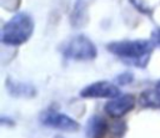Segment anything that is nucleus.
Wrapping results in <instances>:
<instances>
[{"instance_id": "nucleus-1", "label": "nucleus", "mask_w": 160, "mask_h": 138, "mask_svg": "<svg viewBox=\"0 0 160 138\" xmlns=\"http://www.w3.org/2000/svg\"><path fill=\"white\" fill-rule=\"evenodd\" d=\"M152 40H122L108 45V50L126 63L136 67H144L154 50Z\"/></svg>"}, {"instance_id": "nucleus-2", "label": "nucleus", "mask_w": 160, "mask_h": 138, "mask_svg": "<svg viewBox=\"0 0 160 138\" xmlns=\"http://www.w3.org/2000/svg\"><path fill=\"white\" fill-rule=\"evenodd\" d=\"M32 31V17L26 12H18L2 26L1 42L9 46H19L31 37Z\"/></svg>"}, {"instance_id": "nucleus-3", "label": "nucleus", "mask_w": 160, "mask_h": 138, "mask_svg": "<svg viewBox=\"0 0 160 138\" xmlns=\"http://www.w3.org/2000/svg\"><path fill=\"white\" fill-rule=\"evenodd\" d=\"M62 55L74 61H90L96 57V47L90 39L84 35L71 37L62 46Z\"/></svg>"}, {"instance_id": "nucleus-4", "label": "nucleus", "mask_w": 160, "mask_h": 138, "mask_svg": "<svg viewBox=\"0 0 160 138\" xmlns=\"http://www.w3.org/2000/svg\"><path fill=\"white\" fill-rule=\"evenodd\" d=\"M40 121L44 126L62 132H76L79 129V123L74 118L60 113L52 108L44 111L40 116Z\"/></svg>"}, {"instance_id": "nucleus-5", "label": "nucleus", "mask_w": 160, "mask_h": 138, "mask_svg": "<svg viewBox=\"0 0 160 138\" xmlns=\"http://www.w3.org/2000/svg\"><path fill=\"white\" fill-rule=\"evenodd\" d=\"M120 94V88L108 81L94 82L80 91L82 98H114Z\"/></svg>"}, {"instance_id": "nucleus-6", "label": "nucleus", "mask_w": 160, "mask_h": 138, "mask_svg": "<svg viewBox=\"0 0 160 138\" xmlns=\"http://www.w3.org/2000/svg\"><path fill=\"white\" fill-rule=\"evenodd\" d=\"M135 107V98L132 94H119L118 97L110 98L104 106V111L112 118H120L130 112Z\"/></svg>"}, {"instance_id": "nucleus-7", "label": "nucleus", "mask_w": 160, "mask_h": 138, "mask_svg": "<svg viewBox=\"0 0 160 138\" xmlns=\"http://www.w3.org/2000/svg\"><path fill=\"white\" fill-rule=\"evenodd\" d=\"M109 131V124L101 116H91L85 126V134L88 138H104Z\"/></svg>"}, {"instance_id": "nucleus-8", "label": "nucleus", "mask_w": 160, "mask_h": 138, "mask_svg": "<svg viewBox=\"0 0 160 138\" xmlns=\"http://www.w3.org/2000/svg\"><path fill=\"white\" fill-rule=\"evenodd\" d=\"M139 103L144 108H160V88L144 91L139 97Z\"/></svg>"}, {"instance_id": "nucleus-9", "label": "nucleus", "mask_w": 160, "mask_h": 138, "mask_svg": "<svg viewBox=\"0 0 160 138\" xmlns=\"http://www.w3.org/2000/svg\"><path fill=\"white\" fill-rule=\"evenodd\" d=\"M10 92L14 96H32L34 94V88L29 85H24V83H12L11 82V87H10Z\"/></svg>"}, {"instance_id": "nucleus-10", "label": "nucleus", "mask_w": 160, "mask_h": 138, "mask_svg": "<svg viewBox=\"0 0 160 138\" xmlns=\"http://www.w3.org/2000/svg\"><path fill=\"white\" fill-rule=\"evenodd\" d=\"M125 123L124 122H118V123H115L112 127H111V133L114 134V136H116L118 138H120L122 134H124V132H125Z\"/></svg>"}, {"instance_id": "nucleus-11", "label": "nucleus", "mask_w": 160, "mask_h": 138, "mask_svg": "<svg viewBox=\"0 0 160 138\" xmlns=\"http://www.w3.org/2000/svg\"><path fill=\"white\" fill-rule=\"evenodd\" d=\"M116 80L119 81L118 83H120V85H128L129 82L132 81V75H130V73H122Z\"/></svg>"}, {"instance_id": "nucleus-12", "label": "nucleus", "mask_w": 160, "mask_h": 138, "mask_svg": "<svg viewBox=\"0 0 160 138\" xmlns=\"http://www.w3.org/2000/svg\"><path fill=\"white\" fill-rule=\"evenodd\" d=\"M151 40H152V42L155 44V46H159V47H160V29H158V30H155V31L152 32Z\"/></svg>"}, {"instance_id": "nucleus-13", "label": "nucleus", "mask_w": 160, "mask_h": 138, "mask_svg": "<svg viewBox=\"0 0 160 138\" xmlns=\"http://www.w3.org/2000/svg\"><path fill=\"white\" fill-rule=\"evenodd\" d=\"M158 87H159V88H160V81H159V83H158Z\"/></svg>"}]
</instances>
